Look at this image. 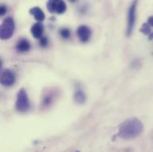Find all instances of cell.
Here are the masks:
<instances>
[{"label":"cell","mask_w":153,"mask_h":152,"mask_svg":"<svg viewBox=\"0 0 153 152\" xmlns=\"http://www.w3.org/2000/svg\"><path fill=\"white\" fill-rule=\"evenodd\" d=\"M143 131V125L137 117H132L124 121L118 130L117 136L123 140H133L137 138Z\"/></svg>","instance_id":"6da1fadb"},{"label":"cell","mask_w":153,"mask_h":152,"mask_svg":"<svg viewBox=\"0 0 153 152\" xmlns=\"http://www.w3.org/2000/svg\"><path fill=\"white\" fill-rule=\"evenodd\" d=\"M15 108H16V110L21 113L27 112L30 108V102L28 93L24 88L20 89L17 93Z\"/></svg>","instance_id":"7a4b0ae2"},{"label":"cell","mask_w":153,"mask_h":152,"mask_svg":"<svg viewBox=\"0 0 153 152\" xmlns=\"http://www.w3.org/2000/svg\"><path fill=\"white\" fill-rule=\"evenodd\" d=\"M15 30V22L12 17H6L0 25V39L6 40L12 38Z\"/></svg>","instance_id":"3957f363"},{"label":"cell","mask_w":153,"mask_h":152,"mask_svg":"<svg viewBox=\"0 0 153 152\" xmlns=\"http://www.w3.org/2000/svg\"><path fill=\"white\" fill-rule=\"evenodd\" d=\"M136 5L137 2L134 1L131 4L127 13V24H126V36L130 37L134 31L136 22Z\"/></svg>","instance_id":"277c9868"},{"label":"cell","mask_w":153,"mask_h":152,"mask_svg":"<svg viewBox=\"0 0 153 152\" xmlns=\"http://www.w3.org/2000/svg\"><path fill=\"white\" fill-rule=\"evenodd\" d=\"M16 81L15 73L9 69L0 71V85L4 86H12Z\"/></svg>","instance_id":"5b68a950"},{"label":"cell","mask_w":153,"mask_h":152,"mask_svg":"<svg viewBox=\"0 0 153 152\" xmlns=\"http://www.w3.org/2000/svg\"><path fill=\"white\" fill-rule=\"evenodd\" d=\"M47 9L52 13L62 14L67 10V5L64 1L61 0H51L47 3Z\"/></svg>","instance_id":"8992f818"},{"label":"cell","mask_w":153,"mask_h":152,"mask_svg":"<svg viewBox=\"0 0 153 152\" xmlns=\"http://www.w3.org/2000/svg\"><path fill=\"white\" fill-rule=\"evenodd\" d=\"M76 35L82 43H86L89 41L92 35L91 29L86 25H81L76 30Z\"/></svg>","instance_id":"52a82bcc"},{"label":"cell","mask_w":153,"mask_h":152,"mask_svg":"<svg viewBox=\"0 0 153 152\" xmlns=\"http://www.w3.org/2000/svg\"><path fill=\"white\" fill-rule=\"evenodd\" d=\"M30 43L26 38H21L16 44V50L19 53H26L30 50Z\"/></svg>","instance_id":"ba28073f"},{"label":"cell","mask_w":153,"mask_h":152,"mask_svg":"<svg viewBox=\"0 0 153 152\" xmlns=\"http://www.w3.org/2000/svg\"><path fill=\"white\" fill-rule=\"evenodd\" d=\"M30 32L32 34V36L37 39H40L43 37V33H44V25L42 24V22H37L35 24L32 25Z\"/></svg>","instance_id":"9c48e42d"},{"label":"cell","mask_w":153,"mask_h":152,"mask_svg":"<svg viewBox=\"0 0 153 152\" xmlns=\"http://www.w3.org/2000/svg\"><path fill=\"white\" fill-rule=\"evenodd\" d=\"M73 97H74V101H75V102H76V104H83L86 101L85 93L80 87L76 88V90L74 92V96Z\"/></svg>","instance_id":"30bf717a"},{"label":"cell","mask_w":153,"mask_h":152,"mask_svg":"<svg viewBox=\"0 0 153 152\" xmlns=\"http://www.w3.org/2000/svg\"><path fill=\"white\" fill-rule=\"evenodd\" d=\"M30 13L31 15L34 16L35 20L38 21V22H42L45 19V13L41 10V8H39L38 6L32 7V8L30 10Z\"/></svg>","instance_id":"8fae6325"},{"label":"cell","mask_w":153,"mask_h":152,"mask_svg":"<svg viewBox=\"0 0 153 152\" xmlns=\"http://www.w3.org/2000/svg\"><path fill=\"white\" fill-rule=\"evenodd\" d=\"M54 93H49L44 96V99H43V106L44 107H49L53 102Z\"/></svg>","instance_id":"7c38bea8"},{"label":"cell","mask_w":153,"mask_h":152,"mask_svg":"<svg viewBox=\"0 0 153 152\" xmlns=\"http://www.w3.org/2000/svg\"><path fill=\"white\" fill-rule=\"evenodd\" d=\"M140 31H141L142 33H143L145 36H148V37H149V36L151 35V33L152 32V30H151V26H150L147 22H145V23L142 26Z\"/></svg>","instance_id":"4fadbf2b"},{"label":"cell","mask_w":153,"mask_h":152,"mask_svg":"<svg viewBox=\"0 0 153 152\" xmlns=\"http://www.w3.org/2000/svg\"><path fill=\"white\" fill-rule=\"evenodd\" d=\"M61 37L65 39H68V38L71 37V30L67 28H63V29H61L60 31H59Z\"/></svg>","instance_id":"5bb4252c"},{"label":"cell","mask_w":153,"mask_h":152,"mask_svg":"<svg viewBox=\"0 0 153 152\" xmlns=\"http://www.w3.org/2000/svg\"><path fill=\"white\" fill-rule=\"evenodd\" d=\"M39 44L42 47H46L47 44H48V39H47V38L43 36L42 38L39 39Z\"/></svg>","instance_id":"9a60e30c"},{"label":"cell","mask_w":153,"mask_h":152,"mask_svg":"<svg viewBox=\"0 0 153 152\" xmlns=\"http://www.w3.org/2000/svg\"><path fill=\"white\" fill-rule=\"evenodd\" d=\"M7 13V7L4 4H0V16H4Z\"/></svg>","instance_id":"2e32d148"},{"label":"cell","mask_w":153,"mask_h":152,"mask_svg":"<svg viewBox=\"0 0 153 152\" xmlns=\"http://www.w3.org/2000/svg\"><path fill=\"white\" fill-rule=\"evenodd\" d=\"M150 26L153 27V16H151L149 19H148V22H147Z\"/></svg>","instance_id":"e0dca14e"},{"label":"cell","mask_w":153,"mask_h":152,"mask_svg":"<svg viewBox=\"0 0 153 152\" xmlns=\"http://www.w3.org/2000/svg\"><path fill=\"white\" fill-rule=\"evenodd\" d=\"M149 39H150V40H152L153 39V32H152L151 35L149 36Z\"/></svg>","instance_id":"ac0fdd59"},{"label":"cell","mask_w":153,"mask_h":152,"mask_svg":"<svg viewBox=\"0 0 153 152\" xmlns=\"http://www.w3.org/2000/svg\"><path fill=\"white\" fill-rule=\"evenodd\" d=\"M1 67H2V62H1V60H0V69H1Z\"/></svg>","instance_id":"d6986e66"},{"label":"cell","mask_w":153,"mask_h":152,"mask_svg":"<svg viewBox=\"0 0 153 152\" xmlns=\"http://www.w3.org/2000/svg\"><path fill=\"white\" fill-rule=\"evenodd\" d=\"M76 152H79V151H76Z\"/></svg>","instance_id":"ffe728a7"}]
</instances>
